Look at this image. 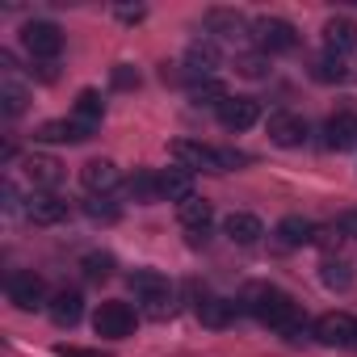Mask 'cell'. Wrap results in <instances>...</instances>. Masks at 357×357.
<instances>
[{
    "label": "cell",
    "instance_id": "obj_1",
    "mask_svg": "<svg viewBox=\"0 0 357 357\" xmlns=\"http://www.w3.org/2000/svg\"><path fill=\"white\" fill-rule=\"evenodd\" d=\"M244 307H248L261 324H269L273 332H282L286 340H303V332H307V315H303L298 303H294L286 290H278V286H248Z\"/></svg>",
    "mask_w": 357,
    "mask_h": 357
},
{
    "label": "cell",
    "instance_id": "obj_2",
    "mask_svg": "<svg viewBox=\"0 0 357 357\" xmlns=\"http://www.w3.org/2000/svg\"><path fill=\"white\" fill-rule=\"evenodd\" d=\"M252 43L265 51V55H282V51H294L298 47V30L282 17H257L252 22Z\"/></svg>",
    "mask_w": 357,
    "mask_h": 357
},
{
    "label": "cell",
    "instance_id": "obj_3",
    "mask_svg": "<svg viewBox=\"0 0 357 357\" xmlns=\"http://www.w3.org/2000/svg\"><path fill=\"white\" fill-rule=\"evenodd\" d=\"M172 160L176 168H185V172H223V151L219 147H206V143H194V139H176L172 147Z\"/></svg>",
    "mask_w": 357,
    "mask_h": 357
},
{
    "label": "cell",
    "instance_id": "obj_4",
    "mask_svg": "<svg viewBox=\"0 0 357 357\" xmlns=\"http://www.w3.org/2000/svg\"><path fill=\"white\" fill-rule=\"evenodd\" d=\"M93 328H97V336H109V340H122V336H130L135 332V307L130 303H101L97 307V315H93Z\"/></svg>",
    "mask_w": 357,
    "mask_h": 357
},
{
    "label": "cell",
    "instance_id": "obj_5",
    "mask_svg": "<svg viewBox=\"0 0 357 357\" xmlns=\"http://www.w3.org/2000/svg\"><path fill=\"white\" fill-rule=\"evenodd\" d=\"M22 43H26V51L34 55V59H55L59 51H63V30L55 26V22H30L26 30H22Z\"/></svg>",
    "mask_w": 357,
    "mask_h": 357
},
{
    "label": "cell",
    "instance_id": "obj_6",
    "mask_svg": "<svg viewBox=\"0 0 357 357\" xmlns=\"http://www.w3.org/2000/svg\"><path fill=\"white\" fill-rule=\"evenodd\" d=\"M311 332H315L319 344H328V349H344V344H353V336H357V319H349L344 311H328V315L315 319Z\"/></svg>",
    "mask_w": 357,
    "mask_h": 357
},
{
    "label": "cell",
    "instance_id": "obj_7",
    "mask_svg": "<svg viewBox=\"0 0 357 357\" xmlns=\"http://www.w3.org/2000/svg\"><path fill=\"white\" fill-rule=\"evenodd\" d=\"M9 303L17 311H38V307H51L47 303V286L38 273H13L9 278Z\"/></svg>",
    "mask_w": 357,
    "mask_h": 357
},
{
    "label": "cell",
    "instance_id": "obj_8",
    "mask_svg": "<svg viewBox=\"0 0 357 357\" xmlns=\"http://www.w3.org/2000/svg\"><path fill=\"white\" fill-rule=\"evenodd\" d=\"M257 118H261V101L257 97H227L219 105V122L227 130H248V126H257Z\"/></svg>",
    "mask_w": 357,
    "mask_h": 357
},
{
    "label": "cell",
    "instance_id": "obj_9",
    "mask_svg": "<svg viewBox=\"0 0 357 357\" xmlns=\"http://www.w3.org/2000/svg\"><path fill=\"white\" fill-rule=\"evenodd\" d=\"M22 168H26V181L30 185H38V190H55L59 181H63V164L55 160V155H26L22 160Z\"/></svg>",
    "mask_w": 357,
    "mask_h": 357
},
{
    "label": "cell",
    "instance_id": "obj_10",
    "mask_svg": "<svg viewBox=\"0 0 357 357\" xmlns=\"http://www.w3.org/2000/svg\"><path fill=\"white\" fill-rule=\"evenodd\" d=\"M185 68H190L194 80H215V68H219V47H215V38H198V43H190V51H185Z\"/></svg>",
    "mask_w": 357,
    "mask_h": 357
},
{
    "label": "cell",
    "instance_id": "obj_11",
    "mask_svg": "<svg viewBox=\"0 0 357 357\" xmlns=\"http://www.w3.org/2000/svg\"><path fill=\"white\" fill-rule=\"evenodd\" d=\"M269 139L278 147H298L307 139V122L290 109H278V114H269Z\"/></svg>",
    "mask_w": 357,
    "mask_h": 357
},
{
    "label": "cell",
    "instance_id": "obj_12",
    "mask_svg": "<svg viewBox=\"0 0 357 357\" xmlns=\"http://www.w3.org/2000/svg\"><path fill=\"white\" fill-rule=\"evenodd\" d=\"M324 47H328V55L357 51V22L353 17H328L324 22Z\"/></svg>",
    "mask_w": 357,
    "mask_h": 357
},
{
    "label": "cell",
    "instance_id": "obj_13",
    "mask_svg": "<svg viewBox=\"0 0 357 357\" xmlns=\"http://www.w3.org/2000/svg\"><path fill=\"white\" fill-rule=\"evenodd\" d=\"M324 147L328 151H349L357 147V114H336L324 122Z\"/></svg>",
    "mask_w": 357,
    "mask_h": 357
},
{
    "label": "cell",
    "instance_id": "obj_14",
    "mask_svg": "<svg viewBox=\"0 0 357 357\" xmlns=\"http://www.w3.org/2000/svg\"><path fill=\"white\" fill-rule=\"evenodd\" d=\"M80 181H84L89 194L105 198L109 190H118V168H114V160H89V164L80 168Z\"/></svg>",
    "mask_w": 357,
    "mask_h": 357
},
{
    "label": "cell",
    "instance_id": "obj_15",
    "mask_svg": "<svg viewBox=\"0 0 357 357\" xmlns=\"http://www.w3.org/2000/svg\"><path fill=\"white\" fill-rule=\"evenodd\" d=\"M34 139H43V143H84V139H93V126H84V122H76V118H72V122L59 118V122H43Z\"/></svg>",
    "mask_w": 357,
    "mask_h": 357
},
{
    "label": "cell",
    "instance_id": "obj_16",
    "mask_svg": "<svg viewBox=\"0 0 357 357\" xmlns=\"http://www.w3.org/2000/svg\"><path fill=\"white\" fill-rule=\"evenodd\" d=\"M26 219H30V223H38V227H55V223H63V219H68V202H63V198H55V194H38V198H30Z\"/></svg>",
    "mask_w": 357,
    "mask_h": 357
},
{
    "label": "cell",
    "instance_id": "obj_17",
    "mask_svg": "<svg viewBox=\"0 0 357 357\" xmlns=\"http://www.w3.org/2000/svg\"><path fill=\"white\" fill-rule=\"evenodd\" d=\"M160 198H168V202H190V198H198L194 194V172H185V168H164L160 172Z\"/></svg>",
    "mask_w": 357,
    "mask_h": 357
},
{
    "label": "cell",
    "instance_id": "obj_18",
    "mask_svg": "<svg viewBox=\"0 0 357 357\" xmlns=\"http://www.w3.org/2000/svg\"><path fill=\"white\" fill-rule=\"evenodd\" d=\"M51 319L59 324V328H76L80 324V315H84V298L76 294V290H59V294H51Z\"/></svg>",
    "mask_w": 357,
    "mask_h": 357
},
{
    "label": "cell",
    "instance_id": "obj_19",
    "mask_svg": "<svg viewBox=\"0 0 357 357\" xmlns=\"http://www.w3.org/2000/svg\"><path fill=\"white\" fill-rule=\"evenodd\" d=\"M223 231H227V240H236V244H257V240L265 236L261 219H257V215H248V211L227 215V219H223Z\"/></svg>",
    "mask_w": 357,
    "mask_h": 357
},
{
    "label": "cell",
    "instance_id": "obj_20",
    "mask_svg": "<svg viewBox=\"0 0 357 357\" xmlns=\"http://www.w3.org/2000/svg\"><path fill=\"white\" fill-rule=\"evenodd\" d=\"M278 244L282 248H303V244H315V227L303 219V215H286L282 223H278Z\"/></svg>",
    "mask_w": 357,
    "mask_h": 357
},
{
    "label": "cell",
    "instance_id": "obj_21",
    "mask_svg": "<svg viewBox=\"0 0 357 357\" xmlns=\"http://www.w3.org/2000/svg\"><path fill=\"white\" fill-rule=\"evenodd\" d=\"M236 303L231 298H215V294H206V298H198V319L206 324V328H227L231 319H236Z\"/></svg>",
    "mask_w": 357,
    "mask_h": 357
},
{
    "label": "cell",
    "instance_id": "obj_22",
    "mask_svg": "<svg viewBox=\"0 0 357 357\" xmlns=\"http://www.w3.org/2000/svg\"><path fill=\"white\" fill-rule=\"evenodd\" d=\"M206 30H211L215 38H223V43H236V38L244 34V17H240L236 9H211V13H206Z\"/></svg>",
    "mask_w": 357,
    "mask_h": 357
},
{
    "label": "cell",
    "instance_id": "obj_23",
    "mask_svg": "<svg viewBox=\"0 0 357 357\" xmlns=\"http://www.w3.org/2000/svg\"><path fill=\"white\" fill-rule=\"evenodd\" d=\"M130 290L143 298V303H151V298H164V294H172V286H168V278L164 273H155V269H135L130 273Z\"/></svg>",
    "mask_w": 357,
    "mask_h": 357
},
{
    "label": "cell",
    "instance_id": "obj_24",
    "mask_svg": "<svg viewBox=\"0 0 357 357\" xmlns=\"http://www.w3.org/2000/svg\"><path fill=\"white\" fill-rule=\"evenodd\" d=\"M176 219H181V227H185V231H206V227H211V219H215V206H211L206 198H190V202L176 206Z\"/></svg>",
    "mask_w": 357,
    "mask_h": 357
},
{
    "label": "cell",
    "instance_id": "obj_25",
    "mask_svg": "<svg viewBox=\"0 0 357 357\" xmlns=\"http://www.w3.org/2000/svg\"><path fill=\"white\" fill-rule=\"evenodd\" d=\"M126 194H130L135 202H155V198H160V176H151L147 168H135L130 181H126Z\"/></svg>",
    "mask_w": 357,
    "mask_h": 357
},
{
    "label": "cell",
    "instance_id": "obj_26",
    "mask_svg": "<svg viewBox=\"0 0 357 357\" xmlns=\"http://www.w3.org/2000/svg\"><path fill=\"white\" fill-rule=\"evenodd\" d=\"M311 76H315L319 84H340V80H349V63H344L340 55H324V59L311 63Z\"/></svg>",
    "mask_w": 357,
    "mask_h": 357
},
{
    "label": "cell",
    "instance_id": "obj_27",
    "mask_svg": "<svg viewBox=\"0 0 357 357\" xmlns=\"http://www.w3.org/2000/svg\"><path fill=\"white\" fill-rule=\"evenodd\" d=\"M227 97H231V93H227L219 80H194V84H190V101H194V105H215V109H219Z\"/></svg>",
    "mask_w": 357,
    "mask_h": 357
},
{
    "label": "cell",
    "instance_id": "obj_28",
    "mask_svg": "<svg viewBox=\"0 0 357 357\" xmlns=\"http://www.w3.org/2000/svg\"><path fill=\"white\" fill-rule=\"evenodd\" d=\"M101 114H105L101 97H97L93 89H84V93L76 97V122H84V126H97V122H101Z\"/></svg>",
    "mask_w": 357,
    "mask_h": 357
},
{
    "label": "cell",
    "instance_id": "obj_29",
    "mask_svg": "<svg viewBox=\"0 0 357 357\" xmlns=\"http://www.w3.org/2000/svg\"><path fill=\"white\" fill-rule=\"evenodd\" d=\"M319 278H324L328 290H349V286H353V269H349L344 261H324V265H319Z\"/></svg>",
    "mask_w": 357,
    "mask_h": 357
},
{
    "label": "cell",
    "instance_id": "obj_30",
    "mask_svg": "<svg viewBox=\"0 0 357 357\" xmlns=\"http://www.w3.org/2000/svg\"><path fill=\"white\" fill-rule=\"evenodd\" d=\"M80 269H84L89 282H105L114 273V257L109 252H89V257H80Z\"/></svg>",
    "mask_w": 357,
    "mask_h": 357
},
{
    "label": "cell",
    "instance_id": "obj_31",
    "mask_svg": "<svg viewBox=\"0 0 357 357\" xmlns=\"http://www.w3.org/2000/svg\"><path fill=\"white\" fill-rule=\"evenodd\" d=\"M0 109H5L9 118L22 114V109H26V89L13 84V80H5V84H0Z\"/></svg>",
    "mask_w": 357,
    "mask_h": 357
},
{
    "label": "cell",
    "instance_id": "obj_32",
    "mask_svg": "<svg viewBox=\"0 0 357 357\" xmlns=\"http://www.w3.org/2000/svg\"><path fill=\"white\" fill-rule=\"evenodd\" d=\"M84 215H89L93 223H118V206H114V202H105V198L84 202Z\"/></svg>",
    "mask_w": 357,
    "mask_h": 357
},
{
    "label": "cell",
    "instance_id": "obj_33",
    "mask_svg": "<svg viewBox=\"0 0 357 357\" xmlns=\"http://www.w3.org/2000/svg\"><path fill=\"white\" fill-rule=\"evenodd\" d=\"M236 68H240V76H252V80H257V76H265L269 63H265V55H240Z\"/></svg>",
    "mask_w": 357,
    "mask_h": 357
},
{
    "label": "cell",
    "instance_id": "obj_34",
    "mask_svg": "<svg viewBox=\"0 0 357 357\" xmlns=\"http://www.w3.org/2000/svg\"><path fill=\"white\" fill-rule=\"evenodd\" d=\"M114 89H139V72L130 63H118L114 68Z\"/></svg>",
    "mask_w": 357,
    "mask_h": 357
},
{
    "label": "cell",
    "instance_id": "obj_35",
    "mask_svg": "<svg viewBox=\"0 0 357 357\" xmlns=\"http://www.w3.org/2000/svg\"><path fill=\"white\" fill-rule=\"evenodd\" d=\"M143 307H147V315H151V319H168V315H172V294L151 298V303H143Z\"/></svg>",
    "mask_w": 357,
    "mask_h": 357
},
{
    "label": "cell",
    "instance_id": "obj_36",
    "mask_svg": "<svg viewBox=\"0 0 357 357\" xmlns=\"http://www.w3.org/2000/svg\"><path fill=\"white\" fill-rule=\"evenodd\" d=\"M340 236H357V211H340L336 215V223H332Z\"/></svg>",
    "mask_w": 357,
    "mask_h": 357
},
{
    "label": "cell",
    "instance_id": "obj_37",
    "mask_svg": "<svg viewBox=\"0 0 357 357\" xmlns=\"http://www.w3.org/2000/svg\"><path fill=\"white\" fill-rule=\"evenodd\" d=\"M340 231L336 227H315V244H324V248H340Z\"/></svg>",
    "mask_w": 357,
    "mask_h": 357
},
{
    "label": "cell",
    "instance_id": "obj_38",
    "mask_svg": "<svg viewBox=\"0 0 357 357\" xmlns=\"http://www.w3.org/2000/svg\"><path fill=\"white\" fill-rule=\"evenodd\" d=\"M59 357H101L93 349H76V344H59Z\"/></svg>",
    "mask_w": 357,
    "mask_h": 357
},
{
    "label": "cell",
    "instance_id": "obj_39",
    "mask_svg": "<svg viewBox=\"0 0 357 357\" xmlns=\"http://www.w3.org/2000/svg\"><path fill=\"white\" fill-rule=\"evenodd\" d=\"M122 22H143V9H118Z\"/></svg>",
    "mask_w": 357,
    "mask_h": 357
},
{
    "label": "cell",
    "instance_id": "obj_40",
    "mask_svg": "<svg viewBox=\"0 0 357 357\" xmlns=\"http://www.w3.org/2000/svg\"><path fill=\"white\" fill-rule=\"evenodd\" d=\"M353 349H357V336H353Z\"/></svg>",
    "mask_w": 357,
    "mask_h": 357
}]
</instances>
